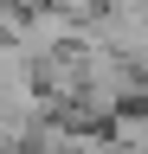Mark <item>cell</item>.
<instances>
[{"label": "cell", "mask_w": 148, "mask_h": 154, "mask_svg": "<svg viewBox=\"0 0 148 154\" xmlns=\"http://www.w3.org/2000/svg\"><path fill=\"white\" fill-rule=\"evenodd\" d=\"M97 38L122 51L135 71H148V0H109V13L97 19Z\"/></svg>", "instance_id": "6da1fadb"}]
</instances>
